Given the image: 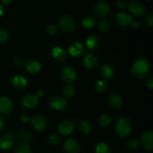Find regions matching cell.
Here are the masks:
<instances>
[{
    "label": "cell",
    "mask_w": 153,
    "mask_h": 153,
    "mask_svg": "<svg viewBox=\"0 0 153 153\" xmlns=\"http://www.w3.org/2000/svg\"><path fill=\"white\" fill-rule=\"evenodd\" d=\"M149 62L146 58H140L134 62L131 68V75L137 79H143L147 76L149 71Z\"/></svg>",
    "instance_id": "obj_1"
},
{
    "label": "cell",
    "mask_w": 153,
    "mask_h": 153,
    "mask_svg": "<svg viewBox=\"0 0 153 153\" xmlns=\"http://www.w3.org/2000/svg\"><path fill=\"white\" fill-rule=\"evenodd\" d=\"M131 123L126 117H119L114 124L115 131L121 137H127L131 131Z\"/></svg>",
    "instance_id": "obj_2"
},
{
    "label": "cell",
    "mask_w": 153,
    "mask_h": 153,
    "mask_svg": "<svg viewBox=\"0 0 153 153\" xmlns=\"http://www.w3.org/2000/svg\"><path fill=\"white\" fill-rule=\"evenodd\" d=\"M58 27L65 32H72L76 29V21L71 16L69 15H64L61 16L58 19Z\"/></svg>",
    "instance_id": "obj_3"
},
{
    "label": "cell",
    "mask_w": 153,
    "mask_h": 153,
    "mask_svg": "<svg viewBox=\"0 0 153 153\" xmlns=\"http://www.w3.org/2000/svg\"><path fill=\"white\" fill-rule=\"evenodd\" d=\"M94 12L98 17L103 18L108 16L111 12V5L108 1H97L94 7Z\"/></svg>",
    "instance_id": "obj_4"
},
{
    "label": "cell",
    "mask_w": 153,
    "mask_h": 153,
    "mask_svg": "<svg viewBox=\"0 0 153 153\" xmlns=\"http://www.w3.org/2000/svg\"><path fill=\"white\" fill-rule=\"evenodd\" d=\"M61 76L62 80L67 84H71L76 81L77 74L74 69L70 66H65L61 70Z\"/></svg>",
    "instance_id": "obj_5"
},
{
    "label": "cell",
    "mask_w": 153,
    "mask_h": 153,
    "mask_svg": "<svg viewBox=\"0 0 153 153\" xmlns=\"http://www.w3.org/2000/svg\"><path fill=\"white\" fill-rule=\"evenodd\" d=\"M75 128V123L69 120H64L59 123L58 131L61 134L64 136L70 135L73 132Z\"/></svg>",
    "instance_id": "obj_6"
},
{
    "label": "cell",
    "mask_w": 153,
    "mask_h": 153,
    "mask_svg": "<svg viewBox=\"0 0 153 153\" xmlns=\"http://www.w3.org/2000/svg\"><path fill=\"white\" fill-rule=\"evenodd\" d=\"M49 107L54 110L62 111L67 108V101L64 97L60 96H54L49 100Z\"/></svg>",
    "instance_id": "obj_7"
},
{
    "label": "cell",
    "mask_w": 153,
    "mask_h": 153,
    "mask_svg": "<svg viewBox=\"0 0 153 153\" xmlns=\"http://www.w3.org/2000/svg\"><path fill=\"white\" fill-rule=\"evenodd\" d=\"M15 144V137L12 134L6 133L0 137V149L8 150Z\"/></svg>",
    "instance_id": "obj_8"
},
{
    "label": "cell",
    "mask_w": 153,
    "mask_h": 153,
    "mask_svg": "<svg viewBox=\"0 0 153 153\" xmlns=\"http://www.w3.org/2000/svg\"><path fill=\"white\" fill-rule=\"evenodd\" d=\"M31 123L33 128L37 131H43L47 127V120L41 114H36L31 119Z\"/></svg>",
    "instance_id": "obj_9"
},
{
    "label": "cell",
    "mask_w": 153,
    "mask_h": 153,
    "mask_svg": "<svg viewBox=\"0 0 153 153\" xmlns=\"http://www.w3.org/2000/svg\"><path fill=\"white\" fill-rule=\"evenodd\" d=\"M128 8L131 13L136 16H141L146 12L145 7L141 2L138 1H132L128 4Z\"/></svg>",
    "instance_id": "obj_10"
},
{
    "label": "cell",
    "mask_w": 153,
    "mask_h": 153,
    "mask_svg": "<svg viewBox=\"0 0 153 153\" xmlns=\"http://www.w3.org/2000/svg\"><path fill=\"white\" fill-rule=\"evenodd\" d=\"M13 110V104L11 100L6 97H0V113L8 115Z\"/></svg>",
    "instance_id": "obj_11"
},
{
    "label": "cell",
    "mask_w": 153,
    "mask_h": 153,
    "mask_svg": "<svg viewBox=\"0 0 153 153\" xmlns=\"http://www.w3.org/2000/svg\"><path fill=\"white\" fill-rule=\"evenodd\" d=\"M64 149L67 153H79L81 150V144L75 139H69L64 142Z\"/></svg>",
    "instance_id": "obj_12"
},
{
    "label": "cell",
    "mask_w": 153,
    "mask_h": 153,
    "mask_svg": "<svg viewBox=\"0 0 153 153\" xmlns=\"http://www.w3.org/2000/svg\"><path fill=\"white\" fill-rule=\"evenodd\" d=\"M38 104V97L33 94H27L21 100V105L25 108L31 109L36 107Z\"/></svg>",
    "instance_id": "obj_13"
},
{
    "label": "cell",
    "mask_w": 153,
    "mask_h": 153,
    "mask_svg": "<svg viewBox=\"0 0 153 153\" xmlns=\"http://www.w3.org/2000/svg\"><path fill=\"white\" fill-rule=\"evenodd\" d=\"M140 143L143 147L148 151L153 149V133L152 131H146L142 134L140 137Z\"/></svg>",
    "instance_id": "obj_14"
},
{
    "label": "cell",
    "mask_w": 153,
    "mask_h": 153,
    "mask_svg": "<svg viewBox=\"0 0 153 153\" xmlns=\"http://www.w3.org/2000/svg\"><path fill=\"white\" fill-rule=\"evenodd\" d=\"M68 51L69 53L73 57L79 58L85 53V49L82 43H79V42H75L69 46Z\"/></svg>",
    "instance_id": "obj_15"
},
{
    "label": "cell",
    "mask_w": 153,
    "mask_h": 153,
    "mask_svg": "<svg viewBox=\"0 0 153 153\" xmlns=\"http://www.w3.org/2000/svg\"><path fill=\"white\" fill-rule=\"evenodd\" d=\"M83 65L90 70L97 69L99 66V60L93 54H88L83 58Z\"/></svg>",
    "instance_id": "obj_16"
},
{
    "label": "cell",
    "mask_w": 153,
    "mask_h": 153,
    "mask_svg": "<svg viewBox=\"0 0 153 153\" xmlns=\"http://www.w3.org/2000/svg\"><path fill=\"white\" fill-rule=\"evenodd\" d=\"M52 56L58 62H63L67 58V53L61 46H54L51 50Z\"/></svg>",
    "instance_id": "obj_17"
},
{
    "label": "cell",
    "mask_w": 153,
    "mask_h": 153,
    "mask_svg": "<svg viewBox=\"0 0 153 153\" xmlns=\"http://www.w3.org/2000/svg\"><path fill=\"white\" fill-rule=\"evenodd\" d=\"M115 21L120 26H127V25L131 24L132 17L128 13L121 12V13H117L116 18H115Z\"/></svg>",
    "instance_id": "obj_18"
},
{
    "label": "cell",
    "mask_w": 153,
    "mask_h": 153,
    "mask_svg": "<svg viewBox=\"0 0 153 153\" xmlns=\"http://www.w3.org/2000/svg\"><path fill=\"white\" fill-rule=\"evenodd\" d=\"M100 75L102 80H111L114 76V70L110 64H104L100 69Z\"/></svg>",
    "instance_id": "obj_19"
},
{
    "label": "cell",
    "mask_w": 153,
    "mask_h": 153,
    "mask_svg": "<svg viewBox=\"0 0 153 153\" xmlns=\"http://www.w3.org/2000/svg\"><path fill=\"white\" fill-rule=\"evenodd\" d=\"M108 104L112 108L119 109L123 105V100L120 96L114 94L108 97Z\"/></svg>",
    "instance_id": "obj_20"
},
{
    "label": "cell",
    "mask_w": 153,
    "mask_h": 153,
    "mask_svg": "<svg viewBox=\"0 0 153 153\" xmlns=\"http://www.w3.org/2000/svg\"><path fill=\"white\" fill-rule=\"evenodd\" d=\"M25 68L28 72L31 73H37L41 70V64L37 61L30 60L25 62Z\"/></svg>",
    "instance_id": "obj_21"
},
{
    "label": "cell",
    "mask_w": 153,
    "mask_h": 153,
    "mask_svg": "<svg viewBox=\"0 0 153 153\" xmlns=\"http://www.w3.org/2000/svg\"><path fill=\"white\" fill-rule=\"evenodd\" d=\"M11 83L13 86L17 89H24L27 86L28 82L23 76L18 75V76H14L12 78Z\"/></svg>",
    "instance_id": "obj_22"
},
{
    "label": "cell",
    "mask_w": 153,
    "mask_h": 153,
    "mask_svg": "<svg viewBox=\"0 0 153 153\" xmlns=\"http://www.w3.org/2000/svg\"><path fill=\"white\" fill-rule=\"evenodd\" d=\"M87 47L90 51H95L99 48L100 44V40L97 36H91L87 40Z\"/></svg>",
    "instance_id": "obj_23"
},
{
    "label": "cell",
    "mask_w": 153,
    "mask_h": 153,
    "mask_svg": "<svg viewBox=\"0 0 153 153\" xmlns=\"http://www.w3.org/2000/svg\"><path fill=\"white\" fill-rule=\"evenodd\" d=\"M14 153H32V152L28 142L21 141L15 146Z\"/></svg>",
    "instance_id": "obj_24"
},
{
    "label": "cell",
    "mask_w": 153,
    "mask_h": 153,
    "mask_svg": "<svg viewBox=\"0 0 153 153\" xmlns=\"http://www.w3.org/2000/svg\"><path fill=\"white\" fill-rule=\"evenodd\" d=\"M97 24V20L95 18L92 16H85L82 21V25L86 29H91L94 28Z\"/></svg>",
    "instance_id": "obj_25"
},
{
    "label": "cell",
    "mask_w": 153,
    "mask_h": 153,
    "mask_svg": "<svg viewBox=\"0 0 153 153\" xmlns=\"http://www.w3.org/2000/svg\"><path fill=\"white\" fill-rule=\"evenodd\" d=\"M16 137L19 140H22V141L28 142L32 138V134L31 132L25 131L23 129H19L16 131Z\"/></svg>",
    "instance_id": "obj_26"
},
{
    "label": "cell",
    "mask_w": 153,
    "mask_h": 153,
    "mask_svg": "<svg viewBox=\"0 0 153 153\" xmlns=\"http://www.w3.org/2000/svg\"><path fill=\"white\" fill-rule=\"evenodd\" d=\"M95 152L96 153H112V150L111 149L110 146L105 143H99L96 146L95 148Z\"/></svg>",
    "instance_id": "obj_27"
},
{
    "label": "cell",
    "mask_w": 153,
    "mask_h": 153,
    "mask_svg": "<svg viewBox=\"0 0 153 153\" xmlns=\"http://www.w3.org/2000/svg\"><path fill=\"white\" fill-rule=\"evenodd\" d=\"M79 129L81 132L84 133V134H88L91 132V129H92V126H91V123L88 122V121H82L79 125Z\"/></svg>",
    "instance_id": "obj_28"
},
{
    "label": "cell",
    "mask_w": 153,
    "mask_h": 153,
    "mask_svg": "<svg viewBox=\"0 0 153 153\" xmlns=\"http://www.w3.org/2000/svg\"><path fill=\"white\" fill-rule=\"evenodd\" d=\"M75 94V90L73 87L70 85H67L63 88V94L67 98H71Z\"/></svg>",
    "instance_id": "obj_29"
},
{
    "label": "cell",
    "mask_w": 153,
    "mask_h": 153,
    "mask_svg": "<svg viewBox=\"0 0 153 153\" xmlns=\"http://www.w3.org/2000/svg\"><path fill=\"white\" fill-rule=\"evenodd\" d=\"M110 23L105 19H102L99 22V28L102 32H107L110 30Z\"/></svg>",
    "instance_id": "obj_30"
},
{
    "label": "cell",
    "mask_w": 153,
    "mask_h": 153,
    "mask_svg": "<svg viewBox=\"0 0 153 153\" xmlns=\"http://www.w3.org/2000/svg\"><path fill=\"white\" fill-rule=\"evenodd\" d=\"M126 146L127 148L128 149H130V150H135V149H137L140 146V141L137 139L135 138L130 139L127 142Z\"/></svg>",
    "instance_id": "obj_31"
},
{
    "label": "cell",
    "mask_w": 153,
    "mask_h": 153,
    "mask_svg": "<svg viewBox=\"0 0 153 153\" xmlns=\"http://www.w3.org/2000/svg\"><path fill=\"white\" fill-rule=\"evenodd\" d=\"M107 88V84L104 80H99L95 84V90L98 93H102L105 91Z\"/></svg>",
    "instance_id": "obj_32"
},
{
    "label": "cell",
    "mask_w": 153,
    "mask_h": 153,
    "mask_svg": "<svg viewBox=\"0 0 153 153\" xmlns=\"http://www.w3.org/2000/svg\"><path fill=\"white\" fill-rule=\"evenodd\" d=\"M48 141L51 145L57 146V145H59L61 143V139L58 134H52L48 137Z\"/></svg>",
    "instance_id": "obj_33"
},
{
    "label": "cell",
    "mask_w": 153,
    "mask_h": 153,
    "mask_svg": "<svg viewBox=\"0 0 153 153\" xmlns=\"http://www.w3.org/2000/svg\"><path fill=\"white\" fill-rule=\"evenodd\" d=\"M111 123V118L110 116L107 114H103L99 118V123L102 126H108Z\"/></svg>",
    "instance_id": "obj_34"
},
{
    "label": "cell",
    "mask_w": 153,
    "mask_h": 153,
    "mask_svg": "<svg viewBox=\"0 0 153 153\" xmlns=\"http://www.w3.org/2000/svg\"><path fill=\"white\" fill-rule=\"evenodd\" d=\"M58 27L55 24H50L46 28V32L51 36H54L58 33Z\"/></svg>",
    "instance_id": "obj_35"
},
{
    "label": "cell",
    "mask_w": 153,
    "mask_h": 153,
    "mask_svg": "<svg viewBox=\"0 0 153 153\" xmlns=\"http://www.w3.org/2000/svg\"><path fill=\"white\" fill-rule=\"evenodd\" d=\"M9 38V33L4 28H0V42L4 43L6 42Z\"/></svg>",
    "instance_id": "obj_36"
},
{
    "label": "cell",
    "mask_w": 153,
    "mask_h": 153,
    "mask_svg": "<svg viewBox=\"0 0 153 153\" xmlns=\"http://www.w3.org/2000/svg\"><path fill=\"white\" fill-rule=\"evenodd\" d=\"M145 23L149 27H152L153 25V15L152 13H149L145 17Z\"/></svg>",
    "instance_id": "obj_37"
},
{
    "label": "cell",
    "mask_w": 153,
    "mask_h": 153,
    "mask_svg": "<svg viewBox=\"0 0 153 153\" xmlns=\"http://www.w3.org/2000/svg\"><path fill=\"white\" fill-rule=\"evenodd\" d=\"M117 5L118 7L121 9H124L128 6V2L126 0H118L117 2Z\"/></svg>",
    "instance_id": "obj_38"
},
{
    "label": "cell",
    "mask_w": 153,
    "mask_h": 153,
    "mask_svg": "<svg viewBox=\"0 0 153 153\" xmlns=\"http://www.w3.org/2000/svg\"><path fill=\"white\" fill-rule=\"evenodd\" d=\"M146 86L149 90H152L153 88V79L152 77H149L146 81Z\"/></svg>",
    "instance_id": "obj_39"
},
{
    "label": "cell",
    "mask_w": 153,
    "mask_h": 153,
    "mask_svg": "<svg viewBox=\"0 0 153 153\" xmlns=\"http://www.w3.org/2000/svg\"><path fill=\"white\" fill-rule=\"evenodd\" d=\"M22 60L21 58H15L14 61H13V64H14L16 67H20L21 65H22Z\"/></svg>",
    "instance_id": "obj_40"
},
{
    "label": "cell",
    "mask_w": 153,
    "mask_h": 153,
    "mask_svg": "<svg viewBox=\"0 0 153 153\" xmlns=\"http://www.w3.org/2000/svg\"><path fill=\"white\" fill-rule=\"evenodd\" d=\"M28 120H29V117H28V115L23 114L21 116V121H22V122L26 123V122H28Z\"/></svg>",
    "instance_id": "obj_41"
},
{
    "label": "cell",
    "mask_w": 153,
    "mask_h": 153,
    "mask_svg": "<svg viewBox=\"0 0 153 153\" xmlns=\"http://www.w3.org/2000/svg\"><path fill=\"white\" fill-rule=\"evenodd\" d=\"M4 119H3L2 117L0 115V131H1V130L3 129V128H4Z\"/></svg>",
    "instance_id": "obj_42"
},
{
    "label": "cell",
    "mask_w": 153,
    "mask_h": 153,
    "mask_svg": "<svg viewBox=\"0 0 153 153\" xmlns=\"http://www.w3.org/2000/svg\"><path fill=\"white\" fill-rule=\"evenodd\" d=\"M4 4H10L12 2V0H1Z\"/></svg>",
    "instance_id": "obj_43"
},
{
    "label": "cell",
    "mask_w": 153,
    "mask_h": 153,
    "mask_svg": "<svg viewBox=\"0 0 153 153\" xmlns=\"http://www.w3.org/2000/svg\"><path fill=\"white\" fill-rule=\"evenodd\" d=\"M4 13V7H3L2 5L0 4V16Z\"/></svg>",
    "instance_id": "obj_44"
},
{
    "label": "cell",
    "mask_w": 153,
    "mask_h": 153,
    "mask_svg": "<svg viewBox=\"0 0 153 153\" xmlns=\"http://www.w3.org/2000/svg\"><path fill=\"white\" fill-rule=\"evenodd\" d=\"M131 25L134 27H138L139 25H140V24H139L138 22H131Z\"/></svg>",
    "instance_id": "obj_45"
},
{
    "label": "cell",
    "mask_w": 153,
    "mask_h": 153,
    "mask_svg": "<svg viewBox=\"0 0 153 153\" xmlns=\"http://www.w3.org/2000/svg\"><path fill=\"white\" fill-rule=\"evenodd\" d=\"M43 91H38V92H37V97H42V96H43Z\"/></svg>",
    "instance_id": "obj_46"
},
{
    "label": "cell",
    "mask_w": 153,
    "mask_h": 153,
    "mask_svg": "<svg viewBox=\"0 0 153 153\" xmlns=\"http://www.w3.org/2000/svg\"><path fill=\"white\" fill-rule=\"evenodd\" d=\"M145 1H151V0H145Z\"/></svg>",
    "instance_id": "obj_47"
}]
</instances>
